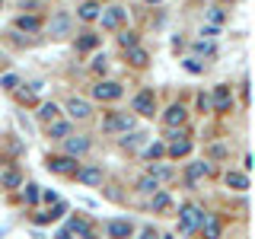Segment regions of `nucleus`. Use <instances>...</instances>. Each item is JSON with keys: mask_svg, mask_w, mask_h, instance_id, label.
<instances>
[{"mask_svg": "<svg viewBox=\"0 0 255 239\" xmlns=\"http://www.w3.org/2000/svg\"><path fill=\"white\" fill-rule=\"evenodd\" d=\"M131 127H134V118L128 112H112L106 121H102V131L106 134H128Z\"/></svg>", "mask_w": 255, "mask_h": 239, "instance_id": "f257e3e1", "label": "nucleus"}, {"mask_svg": "<svg viewBox=\"0 0 255 239\" xmlns=\"http://www.w3.org/2000/svg\"><path fill=\"white\" fill-rule=\"evenodd\" d=\"M201 217H204V211H198L195 204H185V207L179 211V227H182V233L198 230V227H201Z\"/></svg>", "mask_w": 255, "mask_h": 239, "instance_id": "f03ea898", "label": "nucleus"}, {"mask_svg": "<svg viewBox=\"0 0 255 239\" xmlns=\"http://www.w3.org/2000/svg\"><path fill=\"white\" fill-rule=\"evenodd\" d=\"M188 150H191L188 134H185V131H172V134H169V147H166V153H169L172 159H179V156H188Z\"/></svg>", "mask_w": 255, "mask_h": 239, "instance_id": "7ed1b4c3", "label": "nucleus"}, {"mask_svg": "<svg viewBox=\"0 0 255 239\" xmlns=\"http://www.w3.org/2000/svg\"><path fill=\"white\" fill-rule=\"evenodd\" d=\"M45 166H48V172H58V175H74L80 169L74 156H48Z\"/></svg>", "mask_w": 255, "mask_h": 239, "instance_id": "20e7f679", "label": "nucleus"}, {"mask_svg": "<svg viewBox=\"0 0 255 239\" xmlns=\"http://www.w3.org/2000/svg\"><path fill=\"white\" fill-rule=\"evenodd\" d=\"M106 233H109V239H131L134 223L128 220V217H115V220L106 223Z\"/></svg>", "mask_w": 255, "mask_h": 239, "instance_id": "39448f33", "label": "nucleus"}, {"mask_svg": "<svg viewBox=\"0 0 255 239\" xmlns=\"http://www.w3.org/2000/svg\"><path fill=\"white\" fill-rule=\"evenodd\" d=\"M122 83H112V80H106V83H96L93 86V96L99 102H115V99H122Z\"/></svg>", "mask_w": 255, "mask_h": 239, "instance_id": "423d86ee", "label": "nucleus"}, {"mask_svg": "<svg viewBox=\"0 0 255 239\" xmlns=\"http://www.w3.org/2000/svg\"><path fill=\"white\" fill-rule=\"evenodd\" d=\"M48 35H51V38L70 35V13H54L51 22H48Z\"/></svg>", "mask_w": 255, "mask_h": 239, "instance_id": "0eeeda50", "label": "nucleus"}, {"mask_svg": "<svg viewBox=\"0 0 255 239\" xmlns=\"http://www.w3.org/2000/svg\"><path fill=\"white\" fill-rule=\"evenodd\" d=\"M134 112H137V115H153V112H156V96H153V90H143V93L134 96Z\"/></svg>", "mask_w": 255, "mask_h": 239, "instance_id": "6e6552de", "label": "nucleus"}, {"mask_svg": "<svg viewBox=\"0 0 255 239\" xmlns=\"http://www.w3.org/2000/svg\"><path fill=\"white\" fill-rule=\"evenodd\" d=\"M64 147H67V156H83L86 153V150H90V137H83V134H77V137H74V134H70V137H64Z\"/></svg>", "mask_w": 255, "mask_h": 239, "instance_id": "1a4fd4ad", "label": "nucleus"}, {"mask_svg": "<svg viewBox=\"0 0 255 239\" xmlns=\"http://www.w3.org/2000/svg\"><path fill=\"white\" fill-rule=\"evenodd\" d=\"M99 22H102V29H118L125 22V10L122 6H109V10L99 13Z\"/></svg>", "mask_w": 255, "mask_h": 239, "instance_id": "9d476101", "label": "nucleus"}, {"mask_svg": "<svg viewBox=\"0 0 255 239\" xmlns=\"http://www.w3.org/2000/svg\"><path fill=\"white\" fill-rule=\"evenodd\" d=\"M77 175V182H83V185H102V169L99 166H83V169H77L74 172Z\"/></svg>", "mask_w": 255, "mask_h": 239, "instance_id": "9b49d317", "label": "nucleus"}, {"mask_svg": "<svg viewBox=\"0 0 255 239\" xmlns=\"http://www.w3.org/2000/svg\"><path fill=\"white\" fill-rule=\"evenodd\" d=\"M233 109V93L230 86H217L214 90V112H230Z\"/></svg>", "mask_w": 255, "mask_h": 239, "instance_id": "f8f14e48", "label": "nucleus"}, {"mask_svg": "<svg viewBox=\"0 0 255 239\" xmlns=\"http://www.w3.org/2000/svg\"><path fill=\"white\" fill-rule=\"evenodd\" d=\"M201 233H204V239H220V217L204 214L201 217Z\"/></svg>", "mask_w": 255, "mask_h": 239, "instance_id": "ddd939ff", "label": "nucleus"}, {"mask_svg": "<svg viewBox=\"0 0 255 239\" xmlns=\"http://www.w3.org/2000/svg\"><path fill=\"white\" fill-rule=\"evenodd\" d=\"M67 112H70V118H80V121H86V118L93 115V109H90V102H86V99H70L67 102Z\"/></svg>", "mask_w": 255, "mask_h": 239, "instance_id": "4468645a", "label": "nucleus"}, {"mask_svg": "<svg viewBox=\"0 0 255 239\" xmlns=\"http://www.w3.org/2000/svg\"><path fill=\"white\" fill-rule=\"evenodd\" d=\"M185 118H188V112H185V106H179V102H175V106H169V109H166L163 121L169 124V127H175V124H185Z\"/></svg>", "mask_w": 255, "mask_h": 239, "instance_id": "2eb2a0df", "label": "nucleus"}, {"mask_svg": "<svg viewBox=\"0 0 255 239\" xmlns=\"http://www.w3.org/2000/svg\"><path fill=\"white\" fill-rule=\"evenodd\" d=\"M99 13H102V6L96 3V0H83V3L77 6V16H80V19H86V22L99 19Z\"/></svg>", "mask_w": 255, "mask_h": 239, "instance_id": "dca6fc26", "label": "nucleus"}, {"mask_svg": "<svg viewBox=\"0 0 255 239\" xmlns=\"http://www.w3.org/2000/svg\"><path fill=\"white\" fill-rule=\"evenodd\" d=\"M207 175H211V166H207V163H191L188 166V185L195 188L198 179H207Z\"/></svg>", "mask_w": 255, "mask_h": 239, "instance_id": "f3484780", "label": "nucleus"}, {"mask_svg": "<svg viewBox=\"0 0 255 239\" xmlns=\"http://www.w3.org/2000/svg\"><path fill=\"white\" fill-rule=\"evenodd\" d=\"M48 137H54V140L70 137V124L67 121H48Z\"/></svg>", "mask_w": 255, "mask_h": 239, "instance_id": "a211bd4d", "label": "nucleus"}, {"mask_svg": "<svg viewBox=\"0 0 255 239\" xmlns=\"http://www.w3.org/2000/svg\"><path fill=\"white\" fill-rule=\"evenodd\" d=\"M22 185V175L16 169H3L0 172V188H19Z\"/></svg>", "mask_w": 255, "mask_h": 239, "instance_id": "6ab92c4d", "label": "nucleus"}, {"mask_svg": "<svg viewBox=\"0 0 255 239\" xmlns=\"http://www.w3.org/2000/svg\"><path fill=\"white\" fill-rule=\"evenodd\" d=\"M227 185L233 191H246L249 188V175L246 172H227Z\"/></svg>", "mask_w": 255, "mask_h": 239, "instance_id": "aec40b11", "label": "nucleus"}, {"mask_svg": "<svg viewBox=\"0 0 255 239\" xmlns=\"http://www.w3.org/2000/svg\"><path fill=\"white\" fill-rule=\"evenodd\" d=\"M64 211H67V204H54L51 211H45V214H35V223H51V220H58V217H64Z\"/></svg>", "mask_w": 255, "mask_h": 239, "instance_id": "412c9836", "label": "nucleus"}, {"mask_svg": "<svg viewBox=\"0 0 255 239\" xmlns=\"http://www.w3.org/2000/svg\"><path fill=\"white\" fill-rule=\"evenodd\" d=\"M16 29L19 32H38L42 29V19H38V16H19V19H16Z\"/></svg>", "mask_w": 255, "mask_h": 239, "instance_id": "4be33fe9", "label": "nucleus"}, {"mask_svg": "<svg viewBox=\"0 0 255 239\" xmlns=\"http://www.w3.org/2000/svg\"><path fill=\"white\" fill-rule=\"evenodd\" d=\"M67 230H70V233H77V236H83V239H93V230H90V223H86V220H80V217H74V220H70V223H67Z\"/></svg>", "mask_w": 255, "mask_h": 239, "instance_id": "5701e85b", "label": "nucleus"}, {"mask_svg": "<svg viewBox=\"0 0 255 239\" xmlns=\"http://www.w3.org/2000/svg\"><path fill=\"white\" fill-rule=\"evenodd\" d=\"M96 45H99V35H93V32H83L77 38V51H93Z\"/></svg>", "mask_w": 255, "mask_h": 239, "instance_id": "b1692460", "label": "nucleus"}, {"mask_svg": "<svg viewBox=\"0 0 255 239\" xmlns=\"http://www.w3.org/2000/svg\"><path fill=\"white\" fill-rule=\"evenodd\" d=\"M58 106H54V102H42V109H38V118H42V121H58Z\"/></svg>", "mask_w": 255, "mask_h": 239, "instance_id": "393cba45", "label": "nucleus"}, {"mask_svg": "<svg viewBox=\"0 0 255 239\" xmlns=\"http://www.w3.org/2000/svg\"><path fill=\"white\" fill-rule=\"evenodd\" d=\"M128 61H131L134 67H143V64L150 61V54L143 51V48H128Z\"/></svg>", "mask_w": 255, "mask_h": 239, "instance_id": "a878e982", "label": "nucleus"}, {"mask_svg": "<svg viewBox=\"0 0 255 239\" xmlns=\"http://www.w3.org/2000/svg\"><path fill=\"white\" fill-rule=\"evenodd\" d=\"M169 195H166V191H153V204H150V207H153V211L159 214V211H169Z\"/></svg>", "mask_w": 255, "mask_h": 239, "instance_id": "bb28decb", "label": "nucleus"}, {"mask_svg": "<svg viewBox=\"0 0 255 239\" xmlns=\"http://www.w3.org/2000/svg\"><path fill=\"white\" fill-rule=\"evenodd\" d=\"M118 45H122V48H125V51H128V48H137V32H131V29H125V32H122V35H118Z\"/></svg>", "mask_w": 255, "mask_h": 239, "instance_id": "cd10ccee", "label": "nucleus"}, {"mask_svg": "<svg viewBox=\"0 0 255 239\" xmlns=\"http://www.w3.org/2000/svg\"><path fill=\"white\" fill-rule=\"evenodd\" d=\"M137 191H147V195H153V191H159V182L153 179V175H143V179L137 182Z\"/></svg>", "mask_w": 255, "mask_h": 239, "instance_id": "c85d7f7f", "label": "nucleus"}, {"mask_svg": "<svg viewBox=\"0 0 255 239\" xmlns=\"http://www.w3.org/2000/svg\"><path fill=\"white\" fill-rule=\"evenodd\" d=\"M207 19H211V26L217 29V26H223V22H227V13H223L220 6H211V10H207Z\"/></svg>", "mask_w": 255, "mask_h": 239, "instance_id": "c756f323", "label": "nucleus"}, {"mask_svg": "<svg viewBox=\"0 0 255 239\" xmlns=\"http://www.w3.org/2000/svg\"><path fill=\"white\" fill-rule=\"evenodd\" d=\"M163 153H166V143H159V140H156V143H150V147L143 150V156H147V159H159Z\"/></svg>", "mask_w": 255, "mask_h": 239, "instance_id": "7c9ffc66", "label": "nucleus"}, {"mask_svg": "<svg viewBox=\"0 0 255 239\" xmlns=\"http://www.w3.org/2000/svg\"><path fill=\"white\" fill-rule=\"evenodd\" d=\"M143 137H147V134H131V137L125 134V137H122V147H125V150H134V147H137V143H140Z\"/></svg>", "mask_w": 255, "mask_h": 239, "instance_id": "2f4dec72", "label": "nucleus"}, {"mask_svg": "<svg viewBox=\"0 0 255 239\" xmlns=\"http://www.w3.org/2000/svg\"><path fill=\"white\" fill-rule=\"evenodd\" d=\"M0 86H3V90H16V86H19V77H16V74H3V77H0Z\"/></svg>", "mask_w": 255, "mask_h": 239, "instance_id": "473e14b6", "label": "nucleus"}, {"mask_svg": "<svg viewBox=\"0 0 255 239\" xmlns=\"http://www.w3.org/2000/svg\"><path fill=\"white\" fill-rule=\"evenodd\" d=\"M185 70H188V74H204V64L198 61V58H188L185 61Z\"/></svg>", "mask_w": 255, "mask_h": 239, "instance_id": "72a5a7b5", "label": "nucleus"}, {"mask_svg": "<svg viewBox=\"0 0 255 239\" xmlns=\"http://www.w3.org/2000/svg\"><path fill=\"white\" fill-rule=\"evenodd\" d=\"M150 175H153V179L159 182V179H169L172 169H166V166H150Z\"/></svg>", "mask_w": 255, "mask_h": 239, "instance_id": "f704fd0d", "label": "nucleus"}, {"mask_svg": "<svg viewBox=\"0 0 255 239\" xmlns=\"http://www.w3.org/2000/svg\"><path fill=\"white\" fill-rule=\"evenodd\" d=\"M191 48H195L198 54H214V45H211V42H204V38H198V42L191 45Z\"/></svg>", "mask_w": 255, "mask_h": 239, "instance_id": "c9c22d12", "label": "nucleus"}, {"mask_svg": "<svg viewBox=\"0 0 255 239\" xmlns=\"http://www.w3.org/2000/svg\"><path fill=\"white\" fill-rule=\"evenodd\" d=\"M38 185H26V204H38Z\"/></svg>", "mask_w": 255, "mask_h": 239, "instance_id": "e433bc0d", "label": "nucleus"}, {"mask_svg": "<svg viewBox=\"0 0 255 239\" xmlns=\"http://www.w3.org/2000/svg\"><path fill=\"white\" fill-rule=\"evenodd\" d=\"M106 61H109V58H106V54H96V61H93V67H96V70H106V67H109V64H106Z\"/></svg>", "mask_w": 255, "mask_h": 239, "instance_id": "4c0bfd02", "label": "nucleus"}, {"mask_svg": "<svg viewBox=\"0 0 255 239\" xmlns=\"http://www.w3.org/2000/svg\"><path fill=\"white\" fill-rule=\"evenodd\" d=\"M140 239H159V236H156V230H153V227H147V230L140 233Z\"/></svg>", "mask_w": 255, "mask_h": 239, "instance_id": "58836bf2", "label": "nucleus"}, {"mask_svg": "<svg viewBox=\"0 0 255 239\" xmlns=\"http://www.w3.org/2000/svg\"><path fill=\"white\" fill-rule=\"evenodd\" d=\"M42 198H45V201H48V204H58V195H54V191H45V195H42Z\"/></svg>", "mask_w": 255, "mask_h": 239, "instance_id": "ea45409f", "label": "nucleus"}, {"mask_svg": "<svg viewBox=\"0 0 255 239\" xmlns=\"http://www.w3.org/2000/svg\"><path fill=\"white\" fill-rule=\"evenodd\" d=\"M70 236H74L70 230H61V233H58V239H70Z\"/></svg>", "mask_w": 255, "mask_h": 239, "instance_id": "a19ab883", "label": "nucleus"}, {"mask_svg": "<svg viewBox=\"0 0 255 239\" xmlns=\"http://www.w3.org/2000/svg\"><path fill=\"white\" fill-rule=\"evenodd\" d=\"M147 3H163V0H147Z\"/></svg>", "mask_w": 255, "mask_h": 239, "instance_id": "79ce46f5", "label": "nucleus"}, {"mask_svg": "<svg viewBox=\"0 0 255 239\" xmlns=\"http://www.w3.org/2000/svg\"><path fill=\"white\" fill-rule=\"evenodd\" d=\"M0 6H3V0H0Z\"/></svg>", "mask_w": 255, "mask_h": 239, "instance_id": "37998d69", "label": "nucleus"}]
</instances>
